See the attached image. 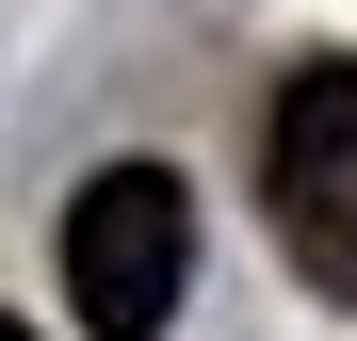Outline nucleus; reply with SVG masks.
<instances>
[{"mask_svg":"<svg viewBox=\"0 0 357 341\" xmlns=\"http://www.w3.org/2000/svg\"><path fill=\"white\" fill-rule=\"evenodd\" d=\"M178 276H195V179L178 162H98L66 195V309H82V341H162Z\"/></svg>","mask_w":357,"mask_h":341,"instance_id":"obj_1","label":"nucleus"},{"mask_svg":"<svg viewBox=\"0 0 357 341\" xmlns=\"http://www.w3.org/2000/svg\"><path fill=\"white\" fill-rule=\"evenodd\" d=\"M260 195H276V244L309 293L357 309V49H309L260 114Z\"/></svg>","mask_w":357,"mask_h":341,"instance_id":"obj_2","label":"nucleus"},{"mask_svg":"<svg viewBox=\"0 0 357 341\" xmlns=\"http://www.w3.org/2000/svg\"><path fill=\"white\" fill-rule=\"evenodd\" d=\"M0 341H33V325H0Z\"/></svg>","mask_w":357,"mask_h":341,"instance_id":"obj_3","label":"nucleus"}]
</instances>
